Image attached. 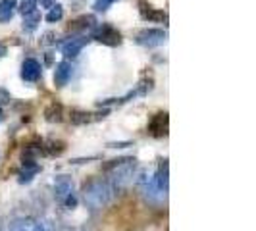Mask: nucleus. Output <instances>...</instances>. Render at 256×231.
Returning a JSON list of instances; mask_svg holds the SVG:
<instances>
[{
    "label": "nucleus",
    "mask_w": 256,
    "mask_h": 231,
    "mask_svg": "<svg viewBox=\"0 0 256 231\" xmlns=\"http://www.w3.org/2000/svg\"><path fill=\"white\" fill-rule=\"evenodd\" d=\"M62 18H64V8H62L60 4L50 6V10L46 14V22H48V24H56V22H60Z\"/></svg>",
    "instance_id": "2eb2a0df"
},
{
    "label": "nucleus",
    "mask_w": 256,
    "mask_h": 231,
    "mask_svg": "<svg viewBox=\"0 0 256 231\" xmlns=\"http://www.w3.org/2000/svg\"><path fill=\"white\" fill-rule=\"evenodd\" d=\"M10 92L6 89H0V104H6V102H10Z\"/></svg>",
    "instance_id": "4be33fe9"
},
{
    "label": "nucleus",
    "mask_w": 256,
    "mask_h": 231,
    "mask_svg": "<svg viewBox=\"0 0 256 231\" xmlns=\"http://www.w3.org/2000/svg\"><path fill=\"white\" fill-rule=\"evenodd\" d=\"M106 170L110 172V183L112 187H126L133 181L135 176V160L133 158H120V160H110V164H106Z\"/></svg>",
    "instance_id": "f03ea898"
},
{
    "label": "nucleus",
    "mask_w": 256,
    "mask_h": 231,
    "mask_svg": "<svg viewBox=\"0 0 256 231\" xmlns=\"http://www.w3.org/2000/svg\"><path fill=\"white\" fill-rule=\"evenodd\" d=\"M33 218H16L10 224V231H33Z\"/></svg>",
    "instance_id": "4468645a"
},
{
    "label": "nucleus",
    "mask_w": 256,
    "mask_h": 231,
    "mask_svg": "<svg viewBox=\"0 0 256 231\" xmlns=\"http://www.w3.org/2000/svg\"><path fill=\"white\" fill-rule=\"evenodd\" d=\"M166 129H168V114L166 112L156 114L152 120H150V124H148V131L152 133L154 137H162V135H166Z\"/></svg>",
    "instance_id": "1a4fd4ad"
},
{
    "label": "nucleus",
    "mask_w": 256,
    "mask_h": 231,
    "mask_svg": "<svg viewBox=\"0 0 256 231\" xmlns=\"http://www.w3.org/2000/svg\"><path fill=\"white\" fill-rule=\"evenodd\" d=\"M38 172H40V166H38V164H35L33 160H24L22 170H20V174H18V181H20L22 185H24V183H31Z\"/></svg>",
    "instance_id": "0eeeda50"
},
{
    "label": "nucleus",
    "mask_w": 256,
    "mask_h": 231,
    "mask_svg": "<svg viewBox=\"0 0 256 231\" xmlns=\"http://www.w3.org/2000/svg\"><path fill=\"white\" fill-rule=\"evenodd\" d=\"M166 31L164 29H142L141 33L135 37V42L146 46V48H154V46H160L166 42Z\"/></svg>",
    "instance_id": "20e7f679"
},
{
    "label": "nucleus",
    "mask_w": 256,
    "mask_h": 231,
    "mask_svg": "<svg viewBox=\"0 0 256 231\" xmlns=\"http://www.w3.org/2000/svg\"><path fill=\"white\" fill-rule=\"evenodd\" d=\"M44 116H46L48 122H60V120H62V108L56 106V104H52L50 108L44 112Z\"/></svg>",
    "instance_id": "dca6fc26"
},
{
    "label": "nucleus",
    "mask_w": 256,
    "mask_h": 231,
    "mask_svg": "<svg viewBox=\"0 0 256 231\" xmlns=\"http://www.w3.org/2000/svg\"><path fill=\"white\" fill-rule=\"evenodd\" d=\"M72 192H74L72 178L70 176H56V180H54V194H56V198L64 202V198L70 196Z\"/></svg>",
    "instance_id": "39448f33"
},
{
    "label": "nucleus",
    "mask_w": 256,
    "mask_h": 231,
    "mask_svg": "<svg viewBox=\"0 0 256 231\" xmlns=\"http://www.w3.org/2000/svg\"><path fill=\"white\" fill-rule=\"evenodd\" d=\"M37 10V0H22V6H20V12L27 16V14L35 12Z\"/></svg>",
    "instance_id": "6ab92c4d"
},
{
    "label": "nucleus",
    "mask_w": 256,
    "mask_h": 231,
    "mask_svg": "<svg viewBox=\"0 0 256 231\" xmlns=\"http://www.w3.org/2000/svg\"><path fill=\"white\" fill-rule=\"evenodd\" d=\"M40 74H42V70H40V64H38L37 60L27 58L26 62L22 64V79H24V81L35 83V81L40 79Z\"/></svg>",
    "instance_id": "423d86ee"
},
{
    "label": "nucleus",
    "mask_w": 256,
    "mask_h": 231,
    "mask_svg": "<svg viewBox=\"0 0 256 231\" xmlns=\"http://www.w3.org/2000/svg\"><path fill=\"white\" fill-rule=\"evenodd\" d=\"M2 118H4V116H2V110H0V122H2Z\"/></svg>",
    "instance_id": "393cba45"
},
{
    "label": "nucleus",
    "mask_w": 256,
    "mask_h": 231,
    "mask_svg": "<svg viewBox=\"0 0 256 231\" xmlns=\"http://www.w3.org/2000/svg\"><path fill=\"white\" fill-rule=\"evenodd\" d=\"M92 38L98 40V42H102V44H106V46H118V44L122 42L120 31H118L114 26H110V24H100L98 27H94Z\"/></svg>",
    "instance_id": "7ed1b4c3"
},
{
    "label": "nucleus",
    "mask_w": 256,
    "mask_h": 231,
    "mask_svg": "<svg viewBox=\"0 0 256 231\" xmlns=\"http://www.w3.org/2000/svg\"><path fill=\"white\" fill-rule=\"evenodd\" d=\"M141 4V16L144 20H150V22H166L168 16L164 12H158V10H154L150 6H144V2H139Z\"/></svg>",
    "instance_id": "f8f14e48"
},
{
    "label": "nucleus",
    "mask_w": 256,
    "mask_h": 231,
    "mask_svg": "<svg viewBox=\"0 0 256 231\" xmlns=\"http://www.w3.org/2000/svg\"><path fill=\"white\" fill-rule=\"evenodd\" d=\"M64 204H66V208H76V206H77V198H76V194H74V192H72L70 196H66Z\"/></svg>",
    "instance_id": "412c9836"
},
{
    "label": "nucleus",
    "mask_w": 256,
    "mask_h": 231,
    "mask_svg": "<svg viewBox=\"0 0 256 231\" xmlns=\"http://www.w3.org/2000/svg\"><path fill=\"white\" fill-rule=\"evenodd\" d=\"M37 2H40V6H42V8H50V6H54V2H56V0H37Z\"/></svg>",
    "instance_id": "5701e85b"
},
{
    "label": "nucleus",
    "mask_w": 256,
    "mask_h": 231,
    "mask_svg": "<svg viewBox=\"0 0 256 231\" xmlns=\"http://www.w3.org/2000/svg\"><path fill=\"white\" fill-rule=\"evenodd\" d=\"M114 191L116 189L112 187L110 181L98 178V180H92L89 185L85 187L83 196H85V202H87L89 208H92V210H100V208H104V206L112 200Z\"/></svg>",
    "instance_id": "f257e3e1"
},
{
    "label": "nucleus",
    "mask_w": 256,
    "mask_h": 231,
    "mask_svg": "<svg viewBox=\"0 0 256 231\" xmlns=\"http://www.w3.org/2000/svg\"><path fill=\"white\" fill-rule=\"evenodd\" d=\"M38 24H40V14H38V10L24 16V29H26L27 33L35 31V29L38 27Z\"/></svg>",
    "instance_id": "ddd939ff"
},
{
    "label": "nucleus",
    "mask_w": 256,
    "mask_h": 231,
    "mask_svg": "<svg viewBox=\"0 0 256 231\" xmlns=\"http://www.w3.org/2000/svg\"><path fill=\"white\" fill-rule=\"evenodd\" d=\"M114 2H116V0H94L92 8H94L96 12H104V10H108V8H110Z\"/></svg>",
    "instance_id": "aec40b11"
},
{
    "label": "nucleus",
    "mask_w": 256,
    "mask_h": 231,
    "mask_svg": "<svg viewBox=\"0 0 256 231\" xmlns=\"http://www.w3.org/2000/svg\"><path fill=\"white\" fill-rule=\"evenodd\" d=\"M2 56H6V46L0 44V58H2Z\"/></svg>",
    "instance_id": "b1692460"
},
{
    "label": "nucleus",
    "mask_w": 256,
    "mask_h": 231,
    "mask_svg": "<svg viewBox=\"0 0 256 231\" xmlns=\"http://www.w3.org/2000/svg\"><path fill=\"white\" fill-rule=\"evenodd\" d=\"M16 6H18V0H0V24L12 20Z\"/></svg>",
    "instance_id": "9b49d317"
},
{
    "label": "nucleus",
    "mask_w": 256,
    "mask_h": 231,
    "mask_svg": "<svg viewBox=\"0 0 256 231\" xmlns=\"http://www.w3.org/2000/svg\"><path fill=\"white\" fill-rule=\"evenodd\" d=\"M33 231H54V224L48 220H35L33 222Z\"/></svg>",
    "instance_id": "f3484780"
},
{
    "label": "nucleus",
    "mask_w": 256,
    "mask_h": 231,
    "mask_svg": "<svg viewBox=\"0 0 256 231\" xmlns=\"http://www.w3.org/2000/svg\"><path fill=\"white\" fill-rule=\"evenodd\" d=\"M70 79H72V64L70 62L56 64V68H54V83H56V87H66Z\"/></svg>",
    "instance_id": "6e6552de"
},
{
    "label": "nucleus",
    "mask_w": 256,
    "mask_h": 231,
    "mask_svg": "<svg viewBox=\"0 0 256 231\" xmlns=\"http://www.w3.org/2000/svg\"><path fill=\"white\" fill-rule=\"evenodd\" d=\"M85 44H87V38H70L62 44V54L66 58H76Z\"/></svg>",
    "instance_id": "9d476101"
},
{
    "label": "nucleus",
    "mask_w": 256,
    "mask_h": 231,
    "mask_svg": "<svg viewBox=\"0 0 256 231\" xmlns=\"http://www.w3.org/2000/svg\"><path fill=\"white\" fill-rule=\"evenodd\" d=\"M90 116L92 114H89V112H72V122L77 124V126L79 124H89L90 120H92Z\"/></svg>",
    "instance_id": "a211bd4d"
}]
</instances>
